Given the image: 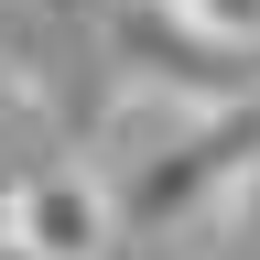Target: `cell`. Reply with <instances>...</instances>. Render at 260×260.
Listing matches in <instances>:
<instances>
[{
  "mask_svg": "<svg viewBox=\"0 0 260 260\" xmlns=\"http://www.w3.org/2000/svg\"><path fill=\"white\" fill-rule=\"evenodd\" d=\"M249 162H260V109H249V98H228V109L184 119L162 152L130 162V184H119V228H141V239H152V228H184L195 206L239 195Z\"/></svg>",
  "mask_w": 260,
  "mask_h": 260,
  "instance_id": "6da1fadb",
  "label": "cell"
},
{
  "mask_svg": "<svg viewBox=\"0 0 260 260\" xmlns=\"http://www.w3.org/2000/svg\"><path fill=\"white\" fill-rule=\"evenodd\" d=\"M0 228H11L32 260H109L119 249V195L98 184V174H76V162H54V174L11 184Z\"/></svg>",
  "mask_w": 260,
  "mask_h": 260,
  "instance_id": "7a4b0ae2",
  "label": "cell"
},
{
  "mask_svg": "<svg viewBox=\"0 0 260 260\" xmlns=\"http://www.w3.org/2000/svg\"><path fill=\"white\" fill-rule=\"evenodd\" d=\"M174 11L206 32L217 54H249V44H260V0H174Z\"/></svg>",
  "mask_w": 260,
  "mask_h": 260,
  "instance_id": "3957f363",
  "label": "cell"
},
{
  "mask_svg": "<svg viewBox=\"0 0 260 260\" xmlns=\"http://www.w3.org/2000/svg\"><path fill=\"white\" fill-rule=\"evenodd\" d=\"M228 217H239V228H249V239H260V162H249V184H239V195H228Z\"/></svg>",
  "mask_w": 260,
  "mask_h": 260,
  "instance_id": "277c9868",
  "label": "cell"
},
{
  "mask_svg": "<svg viewBox=\"0 0 260 260\" xmlns=\"http://www.w3.org/2000/svg\"><path fill=\"white\" fill-rule=\"evenodd\" d=\"M0 260H32V249H22V239H11V228H0Z\"/></svg>",
  "mask_w": 260,
  "mask_h": 260,
  "instance_id": "5b68a950",
  "label": "cell"
}]
</instances>
